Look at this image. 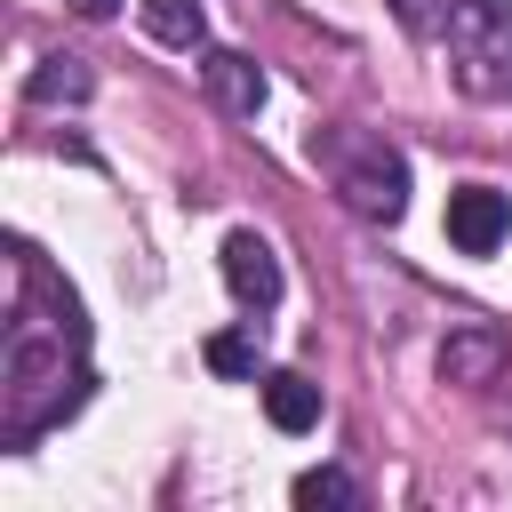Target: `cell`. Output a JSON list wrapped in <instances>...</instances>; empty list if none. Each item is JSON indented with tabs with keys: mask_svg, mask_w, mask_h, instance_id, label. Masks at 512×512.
Listing matches in <instances>:
<instances>
[{
	"mask_svg": "<svg viewBox=\"0 0 512 512\" xmlns=\"http://www.w3.org/2000/svg\"><path fill=\"white\" fill-rule=\"evenodd\" d=\"M504 360H512V336L504 328H480V320L448 328V344H440V376L448 384H488Z\"/></svg>",
	"mask_w": 512,
	"mask_h": 512,
	"instance_id": "8992f818",
	"label": "cell"
},
{
	"mask_svg": "<svg viewBox=\"0 0 512 512\" xmlns=\"http://www.w3.org/2000/svg\"><path fill=\"white\" fill-rule=\"evenodd\" d=\"M72 8H80V16H112L120 0H72Z\"/></svg>",
	"mask_w": 512,
	"mask_h": 512,
	"instance_id": "5bb4252c",
	"label": "cell"
},
{
	"mask_svg": "<svg viewBox=\"0 0 512 512\" xmlns=\"http://www.w3.org/2000/svg\"><path fill=\"white\" fill-rule=\"evenodd\" d=\"M136 16H144V32H152L160 48H200V40H208L200 0H136Z\"/></svg>",
	"mask_w": 512,
	"mask_h": 512,
	"instance_id": "9c48e42d",
	"label": "cell"
},
{
	"mask_svg": "<svg viewBox=\"0 0 512 512\" xmlns=\"http://www.w3.org/2000/svg\"><path fill=\"white\" fill-rule=\"evenodd\" d=\"M24 96H32V104H80V96H88V64H72V56H48V64L24 80Z\"/></svg>",
	"mask_w": 512,
	"mask_h": 512,
	"instance_id": "30bf717a",
	"label": "cell"
},
{
	"mask_svg": "<svg viewBox=\"0 0 512 512\" xmlns=\"http://www.w3.org/2000/svg\"><path fill=\"white\" fill-rule=\"evenodd\" d=\"M208 368H216V376H256V368H264L256 328H224V336H208Z\"/></svg>",
	"mask_w": 512,
	"mask_h": 512,
	"instance_id": "7c38bea8",
	"label": "cell"
},
{
	"mask_svg": "<svg viewBox=\"0 0 512 512\" xmlns=\"http://www.w3.org/2000/svg\"><path fill=\"white\" fill-rule=\"evenodd\" d=\"M40 288H48V312H32L40 296L24 288L16 296V320H8V360H0V384H8V440H40L48 424H64L80 400H88V320H80V296L48 280L40 264Z\"/></svg>",
	"mask_w": 512,
	"mask_h": 512,
	"instance_id": "6da1fadb",
	"label": "cell"
},
{
	"mask_svg": "<svg viewBox=\"0 0 512 512\" xmlns=\"http://www.w3.org/2000/svg\"><path fill=\"white\" fill-rule=\"evenodd\" d=\"M296 504H304V512H320V504H328V512H352V504H360V480L336 472V464H320V472L296 480Z\"/></svg>",
	"mask_w": 512,
	"mask_h": 512,
	"instance_id": "8fae6325",
	"label": "cell"
},
{
	"mask_svg": "<svg viewBox=\"0 0 512 512\" xmlns=\"http://www.w3.org/2000/svg\"><path fill=\"white\" fill-rule=\"evenodd\" d=\"M224 288H232L248 312H272V304H280V256H272V240L232 232V240H224Z\"/></svg>",
	"mask_w": 512,
	"mask_h": 512,
	"instance_id": "5b68a950",
	"label": "cell"
},
{
	"mask_svg": "<svg viewBox=\"0 0 512 512\" xmlns=\"http://www.w3.org/2000/svg\"><path fill=\"white\" fill-rule=\"evenodd\" d=\"M200 80H208L216 112H232V120H256V112H264V72H256V56H240V48H208Z\"/></svg>",
	"mask_w": 512,
	"mask_h": 512,
	"instance_id": "52a82bcc",
	"label": "cell"
},
{
	"mask_svg": "<svg viewBox=\"0 0 512 512\" xmlns=\"http://www.w3.org/2000/svg\"><path fill=\"white\" fill-rule=\"evenodd\" d=\"M264 416H272L280 432H312V424H320V384L296 376V368H272V376H264Z\"/></svg>",
	"mask_w": 512,
	"mask_h": 512,
	"instance_id": "ba28073f",
	"label": "cell"
},
{
	"mask_svg": "<svg viewBox=\"0 0 512 512\" xmlns=\"http://www.w3.org/2000/svg\"><path fill=\"white\" fill-rule=\"evenodd\" d=\"M504 232H512V200H504L496 184H464V192H448V240H456L464 256H496Z\"/></svg>",
	"mask_w": 512,
	"mask_h": 512,
	"instance_id": "277c9868",
	"label": "cell"
},
{
	"mask_svg": "<svg viewBox=\"0 0 512 512\" xmlns=\"http://www.w3.org/2000/svg\"><path fill=\"white\" fill-rule=\"evenodd\" d=\"M312 160L328 168V184H336V200H344L352 216L392 224V216L408 208V160H400L384 136H368V128H328V136H312Z\"/></svg>",
	"mask_w": 512,
	"mask_h": 512,
	"instance_id": "7a4b0ae2",
	"label": "cell"
},
{
	"mask_svg": "<svg viewBox=\"0 0 512 512\" xmlns=\"http://www.w3.org/2000/svg\"><path fill=\"white\" fill-rule=\"evenodd\" d=\"M440 32H448L456 88L480 104H504L512 96V0H448Z\"/></svg>",
	"mask_w": 512,
	"mask_h": 512,
	"instance_id": "3957f363",
	"label": "cell"
},
{
	"mask_svg": "<svg viewBox=\"0 0 512 512\" xmlns=\"http://www.w3.org/2000/svg\"><path fill=\"white\" fill-rule=\"evenodd\" d=\"M384 8H392L408 32H440V24H448V0H384Z\"/></svg>",
	"mask_w": 512,
	"mask_h": 512,
	"instance_id": "4fadbf2b",
	"label": "cell"
}]
</instances>
